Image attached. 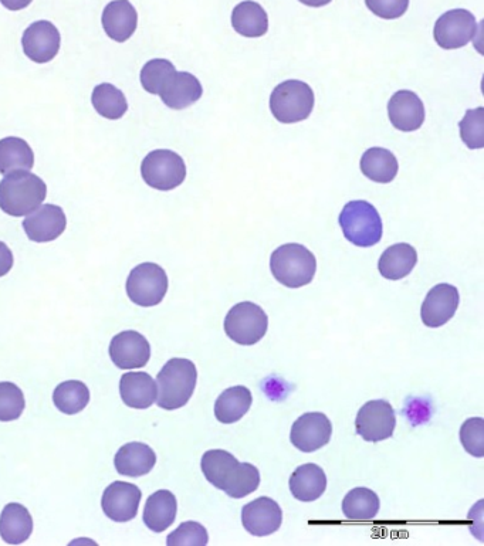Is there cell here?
I'll list each match as a JSON object with an SVG mask.
<instances>
[{
	"label": "cell",
	"mask_w": 484,
	"mask_h": 546,
	"mask_svg": "<svg viewBox=\"0 0 484 546\" xmlns=\"http://www.w3.org/2000/svg\"><path fill=\"white\" fill-rule=\"evenodd\" d=\"M203 88L201 81L191 73L175 71L162 88L159 97L171 110H185L201 100Z\"/></svg>",
	"instance_id": "21"
},
{
	"label": "cell",
	"mask_w": 484,
	"mask_h": 546,
	"mask_svg": "<svg viewBox=\"0 0 484 546\" xmlns=\"http://www.w3.org/2000/svg\"><path fill=\"white\" fill-rule=\"evenodd\" d=\"M25 396L12 382H0V422H13L25 410Z\"/></svg>",
	"instance_id": "36"
},
{
	"label": "cell",
	"mask_w": 484,
	"mask_h": 546,
	"mask_svg": "<svg viewBox=\"0 0 484 546\" xmlns=\"http://www.w3.org/2000/svg\"><path fill=\"white\" fill-rule=\"evenodd\" d=\"M365 5L378 18L394 20L405 15L409 0H365Z\"/></svg>",
	"instance_id": "40"
},
{
	"label": "cell",
	"mask_w": 484,
	"mask_h": 546,
	"mask_svg": "<svg viewBox=\"0 0 484 546\" xmlns=\"http://www.w3.org/2000/svg\"><path fill=\"white\" fill-rule=\"evenodd\" d=\"M178 503L171 491L161 490L150 495L144 508V522L155 534L167 531L175 522Z\"/></svg>",
	"instance_id": "27"
},
{
	"label": "cell",
	"mask_w": 484,
	"mask_h": 546,
	"mask_svg": "<svg viewBox=\"0 0 484 546\" xmlns=\"http://www.w3.org/2000/svg\"><path fill=\"white\" fill-rule=\"evenodd\" d=\"M110 358L120 369L144 368L151 358L150 342L140 332H120L111 341Z\"/></svg>",
	"instance_id": "17"
},
{
	"label": "cell",
	"mask_w": 484,
	"mask_h": 546,
	"mask_svg": "<svg viewBox=\"0 0 484 546\" xmlns=\"http://www.w3.org/2000/svg\"><path fill=\"white\" fill-rule=\"evenodd\" d=\"M460 137L467 148H484V108L467 110L465 117L460 121Z\"/></svg>",
	"instance_id": "37"
},
{
	"label": "cell",
	"mask_w": 484,
	"mask_h": 546,
	"mask_svg": "<svg viewBox=\"0 0 484 546\" xmlns=\"http://www.w3.org/2000/svg\"><path fill=\"white\" fill-rule=\"evenodd\" d=\"M32 2L33 0H0V3H2L6 9L13 10V12H18V10L27 8Z\"/></svg>",
	"instance_id": "42"
},
{
	"label": "cell",
	"mask_w": 484,
	"mask_h": 546,
	"mask_svg": "<svg viewBox=\"0 0 484 546\" xmlns=\"http://www.w3.org/2000/svg\"><path fill=\"white\" fill-rule=\"evenodd\" d=\"M198 369L194 362L172 358L157 376V405L164 410L184 408L194 395Z\"/></svg>",
	"instance_id": "3"
},
{
	"label": "cell",
	"mask_w": 484,
	"mask_h": 546,
	"mask_svg": "<svg viewBox=\"0 0 484 546\" xmlns=\"http://www.w3.org/2000/svg\"><path fill=\"white\" fill-rule=\"evenodd\" d=\"M141 175L147 185L157 191L168 192L178 188L186 178V165L182 156L169 149H157L145 156Z\"/></svg>",
	"instance_id": "8"
},
{
	"label": "cell",
	"mask_w": 484,
	"mask_h": 546,
	"mask_svg": "<svg viewBox=\"0 0 484 546\" xmlns=\"http://www.w3.org/2000/svg\"><path fill=\"white\" fill-rule=\"evenodd\" d=\"M33 532V518L25 505L12 503L0 515V537L9 545H20Z\"/></svg>",
	"instance_id": "25"
},
{
	"label": "cell",
	"mask_w": 484,
	"mask_h": 546,
	"mask_svg": "<svg viewBox=\"0 0 484 546\" xmlns=\"http://www.w3.org/2000/svg\"><path fill=\"white\" fill-rule=\"evenodd\" d=\"M460 303L459 290L452 284H438L429 291L421 307L423 324L429 328H439L448 324Z\"/></svg>",
	"instance_id": "14"
},
{
	"label": "cell",
	"mask_w": 484,
	"mask_h": 546,
	"mask_svg": "<svg viewBox=\"0 0 484 546\" xmlns=\"http://www.w3.org/2000/svg\"><path fill=\"white\" fill-rule=\"evenodd\" d=\"M361 172L372 182L391 183L398 175V159L385 148H370L361 158Z\"/></svg>",
	"instance_id": "31"
},
{
	"label": "cell",
	"mask_w": 484,
	"mask_h": 546,
	"mask_svg": "<svg viewBox=\"0 0 484 546\" xmlns=\"http://www.w3.org/2000/svg\"><path fill=\"white\" fill-rule=\"evenodd\" d=\"M379 497L370 488L358 487L345 495L343 511L351 521H371L378 515Z\"/></svg>",
	"instance_id": "32"
},
{
	"label": "cell",
	"mask_w": 484,
	"mask_h": 546,
	"mask_svg": "<svg viewBox=\"0 0 484 546\" xmlns=\"http://www.w3.org/2000/svg\"><path fill=\"white\" fill-rule=\"evenodd\" d=\"M141 498V490L134 484L115 481L104 491L101 507L111 521L128 522L137 517Z\"/></svg>",
	"instance_id": "16"
},
{
	"label": "cell",
	"mask_w": 484,
	"mask_h": 546,
	"mask_svg": "<svg viewBox=\"0 0 484 546\" xmlns=\"http://www.w3.org/2000/svg\"><path fill=\"white\" fill-rule=\"evenodd\" d=\"M209 535L206 528L199 522L188 521L179 525L172 534L168 535L167 545H208Z\"/></svg>",
	"instance_id": "39"
},
{
	"label": "cell",
	"mask_w": 484,
	"mask_h": 546,
	"mask_svg": "<svg viewBox=\"0 0 484 546\" xmlns=\"http://www.w3.org/2000/svg\"><path fill=\"white\" fill-rule=\"evenodd\" d=\"M206 480L225 491L230 498L240 500L255 493L260 486V471L250 463H239L233 454L226 450H209L201 461Z\"/></svg>",
	"instance_id": "1"
},
{
	"label": "cell",
	"mask_w": 484,
	"mask_h": 546,
	"mask_svg": "<svg viewBox=\"0 0 484 546\" xmlns=\"http://www.w3.org/2000/svg\"><path fill=\"white\" fill-rule=\"evenodd\" d=\"M66 226L64 210L50 203L39 206L32 215H27L23 222L27 237L36 243L53 242L59 239L66 230Z\"/></svg>",
	"instance_id": "18"
},
{
	"label": "cell",
	"mask_w": 484,
	"mask_h": 546,
	"mask_svg": "<svg viewBox=\"0 0 484 546\" xmlns=\"http://www.w3.org/2000/svg\"><path fill=\"white\" fill-rule=\"evenodd\" d=\"M313 88L300 80H287L274 88L270 96V111L282 124H297L313 113Z\"/></svg>",
	"instance_id": "6"
},
{
	"label": "cell",
	"mask_w": 484,
	"mask_h": 546,
	"mask_svg": "<svg viewBox=\"0 0 484 546\" xmlns=\"http://www.w3.org/2000/svg\"><path fill=\"white\" fill-rule=\"evenodd\" d=\"M13 267L12 250L5 243L0 242V277L6 276Z\"/></svg>",
	"instance_id": "41"
},
{
	"label": "cell",
	"mask_w": 484,
	"mask_h": 546,
	"mask_svg": "<svg viewBox=\"0 0 484 546\" xmlns=\"http://www.w3.org/2000/svg\"><path fill=\"white\" fill-rule=\"evenodd\" d=\"M477 22L472 12L453 9L443 13L435 23L433 37L445 50L462 49L475 39Z\"/></svg>",
	"instance_id": "11"
},
{
	"label": "cell",
	"mask_w": 484,
	"mask_h": 546,
	"mask_svg": "<svg viewBox=\"0 0 484 546\" xmlns=\"http://www.w3.org/2000/svg\"><path fill=\"white\" fill-rule=\"evenodd\" d=\"M115 470L125 477L147 476L157 464V454L144 443H127L115 454Z\"/></svg>",
	"instance_id": "22"
},
{
	"label": "cell",
	"mask_w": 484,
	"mask_h": 546,
	"mask_svg": "<svg viewBox=\"0 0 484 546\" xmlns=\"http://www.w3.org/2000/svg\"><path fill=\"white\" fill-rule=\"evenodd\" d=\"M35 166V154L25 139L8 137L0 139V174L30 171Z\"/></svg>",
	"instance_id": "30"
},
{
	"label": "cell",
	"mask_w": 484,
	"mask_h": 546,
	"mask_svg": "<svg viewBox=\"0 0 484 546\" xmlns=\"http://www.w3.org/2000/svg\"><path fill=\"white\" fill-rule=\"evenodd\" d=\"M53 402L60 412L66 415H77L87 408L90 402V390L80 381L63 382L54 389Z\"/></svg>",
	"instance_id": "34"
},
{
	"label": "cell",
	"mask_w": 484,
	"mask_h": 546,
	"mask_svg": "<svg viewBox=\"0 0 484 546\" xmlns=\"http://www.w3.org/2000/svg\"><path fill=\"white\" fill-rule=\"evenodd\" d=\"M303 5L310 6V8H323V6L328 5V3L333 2V0H300Z\"/></svg>",
	"instance_id": "43"
},
{
	"label": "cell",
	"mask_w": 484,
	"mask_h": 546,
	"mask_svg": "<svg viewBox=\"0 0 484 546\" xmlns=\"http://www.w3.org/2000/svg\"><path fill=\"white\" fill-rule=\"evenodd\" d=\"M418 263L415 247L408 243H398L388 247L378 261V270L387 280H402L412 273Z\"/></svg>",
	"instance_id": "26"
},
{
	"label": "cell",
	"mask_w": 484,
	"mask_h": 546,
	"mask_svg": "<svg viewBox=\"0 0 484 546\" xmlns=\"http://www.w3.org/2000/svg\"><path fill=\"white\" fill-rule=\"evenodd\" d=\"M252 402V392L246 386H233L226 389L216 400V419L223 425H233L249 412Z\"/></svg>",
	"instance_id": "28"
},
{
	"label": "cell",
	"mask_w": 484,
	"mask_h": 546,
	"mask_svg": "<svg viewBox=\"0 0 484 546\" xmlns=\"http://www.w3.org/2000/svg\"><path fill=\"white\" fill-rule=\"evenodd\" d=\"M60 37L59 29L47 20H39L32 23L22 37L23 52L35 63L44 64L52 61L59 54Z\"/></svg>",
	"instance_id": "13"
},
{
	"label": "cell",
	"mask_w": 484,
	"mask_h": 546,
	"mask_svg": "<svg viewBox=\"0 0 484 546\" xmlns=\"http://www.w3.org/2000/svg\"><path fill=\"white\" fill-rule=\"evenodd\" d=\"M289 486L296 500L301 503H313L326 493V473L317 464H304L291 474Z\"/></svg>",
	"instance_id": "24"
},
{
	"label": "cell",
	"mask_w": 484,
	"mask_h": 546,
	"mask_svg": "<svg viewBox=\"0 0 484 546\" xmlns=\"http://www.w3.org/2000/svg\"><path fill=\"white\" fill-rule=\"evenodd\" d=\"M395 427V410L387 400H371L365 403L355 419L357 434L365 442L378 443L391 439Z\"/></svg>",
	"instance_id": "10"
},
{
	"label": "cell",
	"mask_w": 484,
	"mask_h": 546,
	"mask_svg": "<svg viewBox=\"0 0 484 546\" xmlns=\"http://www.w3.org/2000/svg\"><path fill=\"white\" fill-rule=\"evenodd\" d=\"M283 511L269 497H259L243 507L242 524L253 537H269L282 527Z\"/></svg>",
	"instance_id": "15"
},
{
	"label": "cell",
	"mask_w": 484,
	"mask_h": 546,
	"mask_svg": "<svg viewBox=\"0 0 484 546\" xmlns=\"http://www.w3.org/2000/svg\"><path fill=\"white\" fill-rule=\"evenodd\" d=\"M388 115L396 130L414 132L425 122V105L414 91L401 90L389 100Z\"/></svg>",
	"instance_id": "19"
},
{
	"label": "cell",
	"mask_w": 484,
	"mask_h": 546,
	"mask_svg": "<svg viewBox=\"0 0 484 546\" xmlns=\"http://www.w3.org/2000/svg\"><path fill=\"white\" fill-rule=\"evenodd\" d=\"M46 196V183L29 171L12 172L0 182V209L9 216L30 215L42 206Z\"/></svg>",
	"instance_id": "2"
},
{
	"label": "cell",
	"mask_w": 484,
	"mask_h": 546,
	"mask_svg": "<svg viewBox=\"0 0 484 546\" xmlns=\"http://www.w3.org/2000/svg\"><path fill=\"white\" fill-rule=\"evenodd\" d=\"M345 239L358 247H372L381 242L382 219L378 210L367 200H352L344 206L340 219Z\"/></svg>",
	"instance_id": "5"
},
{
	"label": "cell",
	"mask_w": 484,
	"mask_h": 546,
	"mask_svg": "<svg viewBox=\"0 0 484 546\" xmlns=\"http://www.w3.org/2000/svg\"><path fill=\"white\" fill-rule=\"evenodd\" d=\"M167 291L168 276L158 264L142 263L132 269L128 276V298L140 307H155L161 304Z\"/></svg>",
	"instance_id": "9"
},
{
	"label": "cell",
	"mask_w": 484,
	"mask_h": 546,
	"mask_svg": "<svg viewBox=\"0 0 484 546\" xmlns=\"http://www.w3.org/2000/svg\"><path fill=\"white\" fill-rule=\"evenodd\" d=\"M91 103L94 110L107 120H120L128 110L127 98L123 91L108 83L94 88Z\"/></svg>",
	"instance_id": "33"
},
{
	"label": "cell",
	"mask_w": 484,
	"mask_h": 546,
	"mask_svg": "<svg viewBox=\"0 0 484 546\" xmlns=\"http://www.w3.org/2000/svg\"><path fill=\"white\" fill-rule=\"evenodd\" d=\"M232 26L239 35L255 39L266 35L269 30V18L259 3L246 0L233 9Z\"/></svg>",
	"instance_id": "29"
},
{
	"label": "cell",
	"mask_w": 484,
	"mask_h": 546,
	"mask_svg": "<svg viewBox=\"0 0 484 546\" xmlns=\"http://www.w3.org/2000/svg\"><path fill=\"white\" fill-rule=\"evenodd\" d=\"M460 442L470 456H484V420L482 417L467 419L460 427Z\"/></svg>",
	"instance_id": "38"
},
{
	"label": "cell",
	"mask_w": 484,
	"mask_h": 546,
	"mask_svg": "<svg viewBox=\"0 0 484 546\" xmlns=\"http://www.w3.org/2000/svg\"><path fill=\"white\" fill-rule=\"evenodd\" d=\"M270 270L284 287L300 288L314 280L317 260L303 244H283L270 257Z\"/></svg>",
	"instance_id": "4"
},
{
	"label": "cell",
	"mask_w": 484,
	"mask_h": 546,
	"mask_svg": "<svg viewBox=\"0 0 484 546\" xmlns=\"http://www.w3.org/2000/svg\"><path fill=\"white\" fill-rule=\"evenodd\" d=\"M176 71L174 64L165 59L148 61L141 70V84L145 91L159 96L162 88Z\"/></svg>",
	"instance_id": "35"
},
{
	"label": "cell",
	"mask_w": 484,
	"mask_h": 546,
	"mask_svg": "<svg viewBox=\"0 0 484 546\" xmlns=\"http://www.w3.org/2000/svg\"><path fill=\"white\" fill-rule=\"evenodd\" d=\"M120 395L128 408H151L157 402V382L147 372L125 373L120 381Z\"/></svg>",
	"instance_id": "23"
},
{
	"label": "cell",
	"mask_w": 484,
	"mask_h": 546,
	"mask_svg": "<svg viewBox=\"0 0 484 546\" xmlns=\"http://www.w3.org/2000/svg\"><path fill=\"white\" fill-rule=\"evenodd\" d=\"M269 330V317L262 307L250 301L236 304L225 318L226 335L236 344L252 347Z\"/></svg>",
	"instance_id": "7"
},
{
	"label": "cell",
	"mask_w": 484,
	"mask_h": 546,
	"mask_svg": "<svg viewBox=\"0 0 484 546\" xmlns=\"http://www.w3.org/2000/svg\"><path fill=\"white\" fill-rule=\"evenodd\" d=\"M333 425L324 413H306L291 427L290 440L303 453H314L330 443Z\"/></svg>",
	"instance_id": "12"
},
{
	"label": "cell",
	"mask_w": 484,
	"mask_h": 546,
	"mask_svg": "<svg viewBox=\"0 0 484 546\" xmlns=\"http://www.w3.org/2000/svg\"><path fill=\"white\" fill-rule=\"evenodd\" d=\"M101 22L110 39L124 43L137 30L138 13L128 0H113L104 9Z\"/></svg>",
	"instance_id": "20"
}]
</instances>
